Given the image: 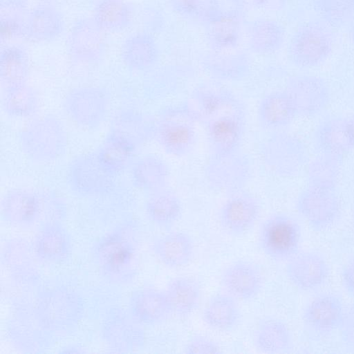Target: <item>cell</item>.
<instances>
[{
	"mask_svg": "<svg viewBox=\"0 0 354 354\" xmlns=\"http://www.w3.org/2000/svg\"><path fill=\"white\" fill-rule=\"evenodd\" d=\"M227 195L218 211V222L225 232L239 236L249 232L256 224L260 215V203L245 188Z\"/></svg>",
	"mask_w": 354,
	"mask_h": 354,
	"instance_id": "cell-18",
	"label": "cell"
},
{
	"mask_svg": "<svg viewBox=\"0 0 354 354\" xmlns=\"http://www.w3.org/2000/svg\"><path fill=\"white\" fill-rule=\"evenodd\" d=\"M285 89L290 94L297 115L315 116L328 106L331 97L327 81L316 75L299 74L290 76Z\"/></svg>",
	"mask_w": 354,
	"mask_h": 354,
	"instance_id": "cell-16",
	"label": "cell"
},
{
	"mask_svg": "<svg viewBox=\"0 0 354 354\" xmlns=\"http://www.w3.org/2000/svg\"><path fill=\"white\" fill-rule=\"evenodd\" d=\"M285 273L290 283L303 292H316L327 283L330 268L325 258L314 251L299 250L286 262Z\"/></svg>",
	"mask_w": 354,
	"mask_h": 354,
	"instance_id": "cell-20",
	"label": "cell"
},
{
	"mask_svg": "<svg viewBox=\"0 0 354 354\" xmlns=\"http://www.w3.org/2000/svg\"><path fill=\"white\" fill-rule=\"evenodd\" d=\"M35 261L30 243L24 239L12 237L1 245V265L6 281L19 290L28 292L40 288Z\"/></svg>",
	"mask_w": 354,
	"mask_h": 354,
	"instance_id": "cell-11",
	"label": "cell"
},
{
	"mask_svg": "<svg viewBox=\"0 0 354 354\" xmlns=\"http://www.w3.org/2000/svg\"><path fill=\"white\" fill-rule=\"evenodd\" d=\"M30 245L35 259L43 264L64 263L73 251L72 238L62 221H50L39 227Z\"/></svg>",
	"mask_w": 354,
	"mask_h": 354,
	"instance_id": "cell-21",
	"label": "cell"
},
{
	"mask_svg": "<svg viewBox=\"0 0 354 354\" xmlns=\"http://www.w3.org/2000/svg\"><path fill=\"white\" fill-rule=\"evenodd\" d=\"M349 36L351 43L354 46V24L351 27Z\"/></svg>",
	"mask_w": 354,
	"mask_h": 354,
	"instance_id": "cell-57",
	"label": "cell"
},
{
	"mask_svg": "<svg viewBox=\"0 0 354 354\" xmlns=\"http://www.w3.org/2000/svg\"><path fill=\"white\" fill-rule=\"evenodd\" d=\"M353 221H354V206H353Z\"/></svg>",
	"mask_w": 354,
	"mask_h": 354,
	"instance_id": "cell-58",
	"label": "cell"
},
{
	"mask_svg": "<svg viewBox=\"0 0 354 354\" xmlns=\"http://www.w3.org/2000/svg\"><path fill=\"white\" fill-rule=\"evenodd\" d=\"M60 13L50 5H38L28 12L25 37L32 41H49L59 36L64 30Z\"/></svg>",
	"mask_w": 354,
	"mask_h": 354,
	"instance_id": "cell-42",
	"label": "cell"
},
{
	"mask_svg": "<svg viewBox=\"0 0 354 354\" xmlns=\"http://www.w3.org/2000/svg\"><path fill=\"white\" fill-rule=\"evenodd\" d=\"M330 28L320 19L310 20L299 26L288 48L291 64L300 69L323 64L333 50L334 37Z\"/></svg>",
	"mask_w": 354,
	"mask_h": 354,
	"instance_id": "cell-8",
	"label": "cell"
},
{
	"mask_svg": "<svg viewBox=\"0 0 354 354\" xmlns=\"http://www.w3.org/2000/svg\"><path fill=\"white\" fill-rule=\"evenodd\" d=\"M288 0H257V10L277 12L283 10Z\"/></svg>",
	"mask_w": 354,
	"mask_h": 354,
	"instance_id": "cell-53",
	"label": "cell"
},
{
	"mask_svg": "<svg viewBox=\"0 0 354 354\" xmlns=\"http://www.w3.org/2000/svg\"><path fill=\"white\" fill-rule=\"evenodd\" d=\"M339 330L344 344L354 349V302L344 308Z\"/></svg>",
	"mask_w": 354,
	"mask_h": 354,
	"instance_id": "cell-50",
	"label": "cell"
},
{
	"mask_svg": "<svg viewBox=\"0 0 354 354\" xmlns=\"http://www.w3.org/2000/svg\"><path fill=\"white\" fill-rule=\"evenodd\" d=\"M263 282V275L259 266L245 259L232 262L221 275L223 290L241 301L255 298L261 291Z\"/></svg>",
	"mask_w": 354,
	"mask_h": 354,
	"instance_id": "cell-23",
	"label": "cell"
},
{
	"mask_svg": "<svg viewBox=\"0 0 354 354\" xmlns=\"http://www.w3.org/2000/svg\"><path fill=\"white\" fill-rule=\"evenodd\" d=\"M197 118L187 101L162 109L153 120L152 140L167 154L183 158L197 142Z\"/></svg>",
	"mask_w": 354,
	"mask_h": 354,
	"instance_id": "cell-4",
	"label": "cell"
},
{
	"mask_svg": "<svg viewBox=\"0 0 354 354\" xmlns=\"http://www.w3.org/2000/svg\"><path fill=\"white\" fill-rule=\"evenodd\" d=\"M153 120L135 109H120L113 115L109 131L122 135L141 147L152 139Z\"/></svg>",
	"mask_w": 354,
	"mask_h": 354,
	"instance_id": "cell-41",
	"label": "cell"
},
{
	"mask_svg": "<svg viewBox=\"0 0 354 354\" xmlns=\"http://www.w3.org/2000/svg\"><path fill=\"white\" fill-rule=\"evenodd\" d=\"M144 212L155 226L168 230L180 219L183 205L174 192L165 188L149 194L144 204Z\"/></svg>",
	"mask_w": 354,
	"mask_h": 354,
	"instance_id": "cell-36",
	"label": "cell"
},
{
	"mask_svg": "<svg viewBox=\"0 0 354 354\" xmlns=\"http://www.w3.org/2000/svg\"><path fill=\"white\" fill-rule=\"evenodd\" d=\"M299 215L316 231L332 226L340 216L337 189L307 185L295 201Z\"/></svg>",
	"mask_w": 354,
	"mask_h": 354,
	"instance_id": "cell-13",
	"label": "cell"
},
{
	"mask_svg": "<svg viewBox=\"0 0 354 354\" xmlns=\"http://www.w3.org/2000/svg\"><path fill=\"white\" fill-rule=\"evenodd\" d=\"M129 167L130 180L136 189L151 194L167 188L169 171L159 157L145 156L134 160Z\"/></svg>",
	"mask_w": 354,
	"mask_h": 354,
	"instance_id": "cell-34",
	"label": "cell"
},
{
	"mask_svg": "<svg viewBox=\"0 0 354 354\" xmlns=\"http://www.w3.org/2000/svg\"><path fill=\"white\" fill-rule=\"evenodd\" d=\"M23 299L34 322L53 344L75 331L84 314L82 297L66 287L39 288L32 299Z\"/></svg>",
	"mask_w": 354,
	"mask_h": 354,
	"instance_id": "cell-2",
	"label": "cell"
},
{
	"mask_svg": "<svg viewBox=\"0 0 354 354\" xmlns=\"http://www.w3.org/2000/svg\"><path fill=\"white\" fill-rule=\"evenodd\" d=\"M29 59L26 50L20 46H8L0 55V81L2 87L26 82Z\"/></svg>",
	"mask_w": 354,
	"mask_h": 354,
	"instance_id": "cell-45",
	"label": "cell"
},
{
	"mask_svg": "<svg viewBox=\"0 0 354 354\" xmlns=\"http://www.w3.org/2000/svg\"><path fill=\"white\" fill-rule=\"evenodd\" d=\"M248 113L244 102L210 118L205 127L209 147L208 162H223L245 154L243 143Z\"/></svg>",
	"mask_w": 354,
	"mask_h": 354,
	"instance_id": "cell-6",
	"label": "cell"
},
{
	"mask_svg": "<svg viewBox=\"0 0 354 354\" xmlns=\"http://www.w3.org/2000/svg\"><path fill=\"white\" fill-rule=\"evenodd\" d=\"M102 338L111 353H125L141 349L145 343L144 326L134 321L127 310L111 307L102 319Z\"/></svg>",
	"mask_w": 354,
	"mask_h": 354,
	"instance_id": "cell-12",
	"label": "cell"
},
{
	"mask_svg": "<svg viewBox=\"0 0 354 354\" xmlns=\"http://www.w3.org/2000/svg\"><path fill=\"white\" fill-rule=\"evenodd\" d=\"M160 56L153 35L147 31L137 32L127 38L121 48V58L125 66L135 71H148L156 67Z\"/></svg>",
	"mask_w": 354,
	"mask_h": 354,
	"instance_id": "cell-33",
	"label": "cell"
},
{
	"mask_svg": "<svg viewBox=\"0 0 354 354\" xmlns=\"http://www.w3.org/2000/svg\"><path fill=\"white\" fill-rule=\"evenodd\" d=\"M246 11L231 6L216 8L202 21L205 39L211 51L232 50L239 45Z\"/></svg>",
	"mask_w": 354,
	"mask_h": 354,
	"instance_id": "cell-14",
	"label": "cell"
},
{
	"mask_svg": "<svg viewBox=\"0 0 354 354\" xmlns=\"http://www.w3.org/2000/svg\"><path fill=\"white\" fill-rule=\"evenodd\" d=\"M183 349L186 354H217L221 352V346L216 340L202 334L191 337Z\"/></svg>",
	"mask_w": 354,
	"mask_h": 354,
	"instance_id": "cell-49",
	"label": "cell"
},
{
	"mask_svg": "<svg viewBox=\"0 0 354 354\" xmlns=\"http://www.w3.org/2000/svg\"><path fill=\"white\" fill-rule=\"evenodd\" d=\"M113 178L100 167L91 154L76 157L66 171V183L70 190L81 197L110 194L115 187Z\"/></svg>",
	"mask_w": 354,
	"mask_h": 354,
	"instance_id": "cell-17",
	"label": "cell"
},
{
	"mask_svg": "<svg viewBox=\"0 0 354 354\" xmlns=\"http://www.w3.org/2000/svg\"><path fill=\"white\" fill-rule=\"evenodd\" d=\"M149 249L165 267L178 268L187 265L194 254V241L185 232L169 231L156 236Z\"/></svg>",
	"mask_w": 354,
	"mask_h": 354,
	"instance_id": "cell-30",
	"label": "cell"
},
{
	"mask_svg": "<svg viewBox=\"0 0 354 354\" xmlns=\"http://www.w3.org/2000/svg\"><path fill=\"white\" fill-rule=\"evenodd\" d=\"M259 149L266 167L279 177L297 176L310 162L308 149L302 140L285 129L270 132Z\"/></svg>",
	"mask_w": 354,
	"mask_h": 354,
	"instance_id": "cell-7",
	"label": "cell"
},
{
	"mask_svg": "<svg viewBox=\"0 0 354 354\" xmlns=\"http://www.w3.org/2000/svg\"><path fill=\"white\" fill-rule=\"evenodd\" d=\"M237 299L223 291L212 296L205 304L202 319L210 328L231 331L240 324L241 313Z\"/></svg>",
	"mask_w": 354,
	"mask_h": 354,
	"instance_id": "cell-37",
	"label": "cell"
},
{
	"mask_svg": "<svg viewBox=\"0 0 354 354\" xmlns=\"http://www.w3.org/2000/svg\"><path fill=\"white\" fill-rule=\"evenodd\" d=\"M87 352L86 348L78 342L66 344L57 351L58 353H86Z\"/></svg>",
	"mask_w": 354,
	"mask_h": 354,
	"instance_id": "cell-54",
	"label": "cell"
},
{
	"mask_svg": "<svg viewBox=\"0 0 354 354\" xmlns=\"http://www.w3.org/2000/svg\"><path fill=\"white\" fill-rule=\"evenodd\" d=\"M145 23L147 28V32L153 34L163 30L165 26L164 15L157 8H151L146 14Z\"/></svg>",
	"mask_w": 354,
	"mask_h": 354,
	"instance_id": "cell-51",
	"label": "cell"
},
{
	"mask_svg": "<svg viewBox=\"0 0 354 354\" xmlns=\"http://www.w3.org/2000/svg\"><path fill=\"white\" fill-rule=\"evenodd\" d=\"M232 7L244 11L257 9V0H228Z\"/></svg>",
	"mask_w": 354,
	"mask_h": 354,
	"instance_id": "cell-55",
	"label": "cell"
},
{
	"mask_svg": "<svg viewBox=\"0 0 354 354\" xmlns=\"http://www.w3.org/2000/svg\"><path fill=\"white\" fill-rule=\"evenodd\" d=\"M251 163L246 154L223 162H207L205 176L208 185L227 194L242 188L251 176Z\"/></svg>",
	"mask_w": 354,
	"mask_h": 354,
	"instance_id": "cell-25",
	"label": "cell"
},
{
	"mask_svg": "<svg viewBox=\"0 0 354 354\" xmlns=\"http://www.w3.org/2000/svg\"><path fill=\"white\" fill-rule=\"evenodd\" d=\"M111 104L109 90L99 86H84L71 90L63 100L67 115L77 125L95 129L106 120Z\"/></svg>",
	"mask_w": 354,
	"mask_h": 354,
	"instance_id": "cell-10",
	"label": "cell"
},
{
	"mask_svg": "<svg viewBox=\"0 0 354 354\" xmlns=\"http://www.w3.org/2000/svg\"><path fill=\"white\" fill-rule=\"evenodd\" d=\"M93 20L102 30H122L133 23V8L124 0H97Z\"/></svg>",
	"mask_w": 354,
	"mask_h": 354,
	"instance_id": "cell-43",
	"label": "cell"
},
{
	"mask_svg": "<svg viewBox=\"0 0 354 354\" xmlns=\"http://www.w3.org/2000/svg\"><path fill=\"white\" fill-rule=\"evenodd\" d=\"M187 102L198 122L202 124L215 115L243 103L232 91L215 82L198 84L193 89Z\"/></svg>",
	"mask_w": 354,
	"mask_h": 354,
	"instance_id": "cell-22",
	"label": "cell"
},
{
	"mask_svg": "<svg viewBox=\"0 0 354 354\" xmlns=\"http://www.w3.org/2000/svg\"><path fill=\"white\" fill-rule=\"evenodd\" d=\"M301 230L292 216L274 213L261 223L257 234V245L270 259L286 262L300 250Z\"/></svg>",
	"mask_w": 354,
	"mask_h": 354,
	"instance_id": "cell-9",
	"label": "cell"
},
{
	"mask_svg": "<svg viewBox=\"0 0 354 354\" xmlns=\"http://www.w3.org/2000/svg\"><path fill=\"white\" fill-rule=\"evenodd\" d=\"M200 64L211 77L221 82L243 80L251 71L249 57L243 51H211L202 56Z\"/></svg>",
	"mask_w": 354,
	"mask_h": 354,
	"instance_id": "cell-31",
	"label": "cell"
},
{
	"mask_svg": "<svg viewBox=\"0 0 354 354\" xmlns=\"http://www.w3.org/2000/svg\"><path fill=\"white\" fill-rule=\"evenodd\" d=\"M252 340L259 351L267 354L289 353L293 347L292 335L288 326L274 317H266L258 323Z\"/></svg>",
	"mask_w": 354,
	"mask_h": 354,
	"instance_id": "cell-35",
	"label": "cell"
},
{
	"mask_svg": "<svg viewBox=\"0 0 354 354\" xmlns=\"http://www.w3.org/2000/svg\"><path fill=\"white\" fill-rule=\"evenodd\" d=\"M342 283L346 292L354 296V257L348 261L342 270Z\"/></svg>",
	"mask_w": 354,
	"mask_h": 354,
	"instance_id": "cell-52",
	"label": "cell"
},
{
	"mask_svg": "<svg viewBox=\"0 0 354 354\" xmlns=\"http://www.w3.org/2000/svg\"><path fill=\"white\" fill-rule=\"evenodd\" d=\"M194 75V68L188 65L156 66L147 71L142 80V91L147 98L164 99L177 91L185 81Z\"/></svg>",
	"mask_w": 354,
	"mask_h": 354,
	"instance_id": "cell-28",
	"label": "cell"
},
{
	"mask_svg": "<svg viewBox=\"0 0 354 354\" xmlns=\"http://www.w3.org/2000/svg\"><path fill=\"white\" fill-rule=\"evenodd\" d=\"M141 247L140 225L130 218L111 227L91 248L92 260L100 276L118 286L132 284L138 274Z\"/></svg>",
	"mask_w": 354,
	"mask_h": 354,
	"instance_id": "cell-1",
	"label": "cell"
},
{
	"mask_svg": "<svg viewBox=\"0 0 354 354\" xmlns=\"http://www.w3.org/2000/svg\"><path fill=\"white\" fill-rule=\"evenodd\" d=\"M343 156L331 153H318L306 167L307 185L337 189Z\"/></svg>",
	"mask_w": 354,
	"mask_h": 354,
	"instance_id": "cell-44",
	"label": "cell"
},
{
	"mask_svg": "<svg viewBox=\"0 0 354 354\" xmlns=\"http://www.w3.org/2000/svg\"><path fill=\"white\" fill-rule=\"evenodd\" d=\"M286 32L277 21L257 19L248 27L249 49L257 55H271L279 51L285 42Z\"/></svg>",
	"mask_w": 354,
	"mask_h": 354,
	"instance_id": "cell-39",
	"label": "cell"
},
{
	"mask_svg": "<svg viewBox=\"0 0 354 354\" xmlns=\"http://www.w3.org/2000/svg\"><path fill=\"white\" fill-rule=\"evenodd\" d=\"M1 107L8 116L32 119L39 111V97L36 90L26 82L3 88Z\"/></svg>",
	"mask_w": 354,
	"mask_h": 354,
	"instance_id": "cell-38",
	"label": "cell"
},
{
	"mask_svg": "<svg viewBox=\"0 0 354 354\" xmlns=\"http://www.w3.org/2000/svg\"><path fill=\"white\" fill-rule=\"evenodd\" d=\"M6 333L11 344L24 353H42L53 344L34 322L23 299L13 301Z\"/></svg>",
	"mask_w": 354,
	"mask_h": 354,
	"instance_id": "cell-19",
	"label": "cell"
},
{
	"mask_svg": "<svg viewBox=\"0 0 354 354\" xmlns=\"http://www.w3.org/2000/svg\"><path fill=\"white\" fill-rule=\"evenodd\" d=\"M23 153L35 162H53L67 151L68 136L63 122L57 116H36L19 133Z\"/></svg>",
	"mask_w": 354,
	"mask_h": 354,
	"instance_id": "cell-5",
	"label": "cell"
},
{
	"mask_svg": "<svg viewBox=\"0 0 354 354\" xmlns=\"http://www.w3.org/2000/svg\"><path fill=\"white\" fill-rule=\"evenodd\" d=\"M102 31L93 19L77 21L68 37V50L71 58L82 64L100 62L104 54Z\"/></svg>",
	"mask_w": 354,
	"mask_h": 354,
	"instance_id": "cell-26",
	"label": "cell"
},
{
	"mask_svg": "<svg viewBox=\"0 0 354 354\" xmlns=\"http://www.w3.org/2000/svg\"><path fill=\"white\" fill-rule=\"evenodd\" d=\"M170 8L190 21H202L220 6L221 0H167Z\"/></svg>",
	"mask_w": 354,
	"mask_h": 354,
	"instance_id": "cell-48",
	"label": "cell"
},
{
	"mask_svg": "<svg viewBox=\"0 0 354 354\" xmlns=\"http://www.w3.org/2000/svg\"><path fill=\"white\" fill-rule=\"evenodd\" d=\"M140 147L131 140L109 131L91 155L105 173L114 177L131 165Z\"/></svg>",
	"mask_w": 354,
	"mask_h": 354,
	"instance_id": "cell-27",
	"label": "cell"
},
{
	"mask_svg": "<svg viewBox=\"0 0 354 354\" xmlns=\"http://www.w3.org/2000/svg\"><path fill=\"white\" fill-rule=\"evenodd\" d=\"M127 310L132 319L143 326L160 325L173 315L165 290L154 288L133 291Z\"/></svg>",
	"mask_w": 354,
	"mask_h": 354,
	"instance_id": "cell-24",
	"label": "cell"
},
{
	"mask_svg": "<svg viewBox=\"0 0 354 354\" xmlns=\"http://www.w3.org/2000/svg\"><path fill=\"white\" fill-rule=\"evenodd\" d=\"M0 210L7 224L30 230L50 221H62L67 215V204L52 191L15 189L3 196Z\"/></svg>",
	"mask_w": 354,
	"mask_h": 354,
	"instance_id": "cell-3",
	"label": "cell"
},
{
	"mask_svg": "<svg viewBox=\"0 0 354 354\" xmlns=\"http://www.w3.org/2000/svg\"><path fill=\"white\" fill-rule=\"evenodd\" d=\"M173 315L185 318L198 308L201 289L199 283L189 277H177L171 279L164 290Z\"/></svg>",
	"mask_w": 354,
	"mask_h": 354,
	"instance_id": "cell-40",
	"label": "cell"
},
{
	"mask_svg": "<svg viewBox=\"0 0 354 354\" xmlns=\"http://www.w3.org/2000/svg\"><path fill=\"white\" fill-rule=\"evenodd\" d=\"M313 146L318 153L343 155L354 149L348 130L347 117L328 116L315 127Z\"/></svg>",
	"mask_w": 354,
	"mask_h": 354,
	"instance_id": "cell-32",
	"label": "cell"
},
{
	"mask_svg": "<svg viewBox=\"0 0 354 354\" xmlns=\"http://www.w3.org/2000/svg\"><path fill=\"white\" fill-rule=\"evenodd\" d=\"M347 120L350 136L354 148V113L349 117H347Z\"/></svg>",
	"mask_w": 354,
	"mask_h": 354,
	"instance_id": "cell-56",
	"label": "cell"
},
{
	"mask_svg": "<svg viewBox=\"0 0 354 354\" xmlns=\"http://www.w3.org/2000/svg\"><path fill=\"white\" fill-rule=\"evenodd\" d=\"M319 19L331 28H340L354 18V0H313Z\"/></svg>",
	"mask_w": 354,
	"mask_h": 354,
	"instance_id": "cell-47",
	"label": "cell"
},
{
	"mask_svg": "<svg viewBox=\"0 0 354 354\" xmlns=\"http://www.w3.org/2000/svg\"><path fill=\"white\" fill-rule=\"evenodd\" d=\"M344 308L341 299L333 293H322L313 299L301 315L304 328L310 339L320 341L339 330Z\"/></svg>",
	"mask_w": 354,
	"mask_h": 354,
	"instance_id": "cell-15",
	"label": "cell"
},
{
	"mask_svg": "<svg viewBox=\"0 0 354 354\" xmlns=\"http://www.w3.org/2000/svg\"><path fill=\"white\" fill-rule=\"evenodd\" d=\"M1 42L25 37L28 15L26 0H1Z\"/></svg>",
	"mask_w": 354,
	"mask_h": 354,
	"instance_id": "cell-46",
	"label": "cell"
},
{
	"mask_svg": "<svg viewBox=\"0 0 354 354\" xmlns=\"http://www.w3.org/2000/svg\"><path fill=\"white\" fill-rule=\"evenodd\" d=\"M297 116L293 101L285 88L265 95L257 106L258 123L269 132L286 129Z\"/></svg>",
	"mask_w": 354,
	"mask_h": 354,
	"instance_id": "cell-29",
	"label": "cell"
}]
</instances>
